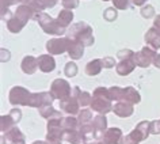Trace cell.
Wrapping results in <instances>:
<instances>
[{"mask_svg":"<svg viewBox=\"0 0 160 144\" xmlns=\"http://www.w3.org/2000/svg\"><path fill=\"white\" fill-rule=\"evenodd\" d=\"M91 110L97 111L98 114H107L113 111V101L110 98L109 89L106 87H97L92 94Z\"/></svg>","mask_w":160,"mask_h":144,"instance_id":"1","label":"cell"},{"mask_svg":"<svg viewBox=\"0 0 160 144\" xmlns=\"http://www.w3.org/2000/svg\"><path fill=\"white\" fill-rule=\"evenodd\" d=\"M67 37L83 44L84 46H91V45H94V42H95L92 27L86 22H78V23H75V25H72Z\"/></svg>","mask_w":160,"mask_h":144,"instance_id":"2","label":"cell"},{"mask_svg":"<svg viewBox=\"0 0 160 144\" xmlns=\"http://www.w3.org/2000/svg\"><path fill=\"white\" fill-rule=\"evenodd\" d=\"M34 19L39 23L41 29L45 31L46 34H50V35H64V33H65V27H62L57 22V19H53L49 14L39 13V14L35 15Z\"/></svg>","mask_w":160,"mask_h":144,"instance_id":"3","label":"cell"},{"mask_svg":"<svg viewBox=\"0 0 160 144\" xmlns=\"http://www.w3.org/2000/svg\"><path fill=\"white\" fill-rule=\"evenodd\" d=\"M49 93L52 94V97L54 99H58V101L61 102V101H65V99H68L71 97L72 87L65 79H54L50 85Z\"/></svg>","mask_w":160,"mask_h":144,"instance_id":"4","label":"cell"},{"mask_svg":"<svg viewBox=\"0 0 160 144\" xmlns=\"http://www.w3.org/2000/svg\"><path fill=\"white\" fill-rule=\"evenodd\" d=\"M62 118H52L48 120V135H46V144H61L62 141Z\"/></svg>","mask_w":160,"mask_h":144,"instance_id":"5","label":"cell"},{"mask_svg":"<svg viewBox=\"0 0 160 144\" xmlns=\"http://www.w3.org/2000/svg\"><path fill=\"white\" fill-rule=\"evenodd\" d=\"M82 94V90H80L79 86H75L72 87V94L71 97L65 99V101H61L60 102V107H61L62 111L71 114V116H75V114H79L80 111V103H79V97Z\"/></svg>","mask_w":160,"mask_h":144,"instance_id":"6","label":"cell"},{"mask_svg":"<svg viewBox=\"0 0 160 144\" xmlns=\"http://www.w3.org/2000/svg\"><path fill=\"white\" fill-rule=\"evenodd\" d=\"M31 93L27 89L22 86H15L10 90L8 101L11 105H21V106H29V99Z\"/></svg>","mask_w":160,"mask_h":144,"instance_id":"7","label":"cell"},{"mask_svg":"<svg viewBox=\"0 0 160 144\" xmlns=\"http://www.w3.org/2000/svg\"><path fill=\"white\" fill-rule=\"evenodd\" d=\"M156 50L152 49L151 46H144L141 50H138L137 53L134 54V61L137 67L141 68H147L149 67L151 64H153V59L156 57Z\"/></svg>","mask_w":160,"mask_h":144,"instance_id":"8","label":"cell"},{"mask_svg":"<svg viewBox=\"0 0 160 144\" xmlns=\"http://www.w3.org/2000/svg\"><path fill=\"white\" fill-rule=\"evenodd\" d=\"M46 50L49 54H62L68 50V38L67 37H57L50 38L46 42Z\"/></svg>","mask_w":160,"mask_h":144,"instance_id":"9","label":"cell"},{"mask_svg":"<svg viewBox=\"0 0 160 144\" xmlns=\"http://www.w3.org/2000/svg\"><path fill=\"white\" fill-rule=\"evenodd\" d=\"M25 135L18 126H14L12 129L2 135V144H25Z\"/></svg>","mask_w":160,"mask_h":144,"instance_id":"10","label":"cell"},{"mask_svg":"<svg viewBox=\"0 0 160 144\" xmlns=\"http://www.w3.org/2000/svg\"><path fill=\"white\" fill-rule=\"evenodd\" d=\"M54 98L52 97L50 93H31L30 99H29V106L30 107H39L45 105H52Z\"/></svg>","mask_w":160,"mask_h":144,"instance_id":"11","label":"cell"},{"mask_svg":"<svg viewBox=\"0 0 160 144\" xmlns=\"http://www.w3.org/2000/svg\"><path fill=\"white\" fill-rule=\"evenodd\" d=\"M151 133V122L149 121H141L133 131L130 132V136L137 143H141L148 139V135Z\"/></svg>","mask_w":160,"mask_h":144,"instance_id":"12","label":"cell"},{"mask_svg":"<svg viewBox=\"0 0 160 144\" xmlns=\"http://www.w3.org/2000/svg\"><path fill=\"white\" fill-rule=\"evenodd\" d=\"M113 113L121 118L130 117V116H133V113H134V105L130 102H126V101L115 102V105H113Z\"/></svg>","mask_w":160,"mask_h":144,"instance_id":"13","label":"cell"},{"mask_svg":"<svg viewBox=\"0 0 160 144\" xmlns=\"http://www.w3.org/2000/svg\"><path fill=\"white\" fill-rule=\"evenodd\" d=\"M122 137H123V135L119 128H109L103 133L101 141L103 144H121Z\"/></svg>","mask_w":160,"mask_h":144,"instance_id":"14","label":"cell"},{"mask_svg":"<svg viewBox=\"0 0 160 144\" xmlns=\"http://www.w3.org/2000/svg\"><path fill=\"white\" fill-rule=\"evenodd\" d=\"M14 17L18 18L19 21L23 22L26 25L30 19H34L35 13L29 4H19L17 7V10H15V13H14Z\"/></svg>","mask_w":160,"mask_h":144,"instance_id":"15","label":"cell"},{"mask_svg":"<svg viewBox=\"0 0 160 144\" xmlns=\"http://www.w3.org/2000/svg\"><path fill=\"white\" fill-rule=\"evenodd\" d=\"M67 38H68V50L67 52H68V54H69V57L72 60L82 59L83 54H84V45L69 38V37H67Z\"/></svg>","mask_w":160,"mask_h":144,"instance_id":"16","label":"cell"},{"mask_svg":"<svg viewBox=\"0 0 160 144\" xmlns=\"http://www.w3.org/2000/svg\"><path fill=\"white\" fill-rule=\"evenodd\" d=\"M91 124H92L94 129H95V132H97V140L101 141L103 133L107 131V118H106V116L105 114L95 116V117L92 118V121H91Z\"/></svg>","mask_w":160,"mask_h":144,"instance_id":"17","label":"cell"},{"mask_svg":"<svg viewBox=\"0 0 160 144\" xmlns=\"http://www.w3.org/2000/svg\"><path fill=\"white\" fill-rule=\"evenodd\" d=\"M144 41L148 46H151L152 49H159L160 48V30L156 29V27H151L149 30L144 35Z\"/></svg>","mask_w":160,"mask_h":144,"instance_id":"18","label":"cell"},{"mask_svg":"<svg viewBox=\"0 0 160 144\" xmlns=\"http://www.w3.org/2000/svg\"><path fill=\"white\" fill-rule=\"evenodd\" d=\"M137 67L134 61V57L132 59H126V60H119V63L115 67V71L119 76H128L129 74L134 71V68Z\"/></svg>","mask_w":160,"mask_h":144,"instance_id":"19","label":"cell"},{"mask_svg":"<svg viewBox=\"0 0 160 144\" xmlns=\"http://www.w3.org/2000/svg\"><path fill=\"white\" fill-rule=\"evenodd\" d=\"M38 59V69L49 74V72L54 71L56 68V60L52 57V54H41Z\"/></svg>","mask_w":160,"mask_h":144,"instance_id":"20","label":"cell"},{"mask_svg":"<svg viewBox=\"0 0 160 144\" xmlns=\"http://www.w3.org/2000/svg\"><path fill=\"white\" fill-rule=\"evenodd\" d=\"M21 68L26 75H33L38 69V59L34 56H25L21 63Z\"/></svg>","mask_w":160,"mask_h":144,"instance_id":"21","label":"cell"},{"mask_svg":"<svg viewBox=\"0 0 160 144\" xmlns=\"http://www.w3.org/2000/svg\"><path fill=\"white\" fill-rule=\"evenodd\" d=\"M62 140L72 144H84V140H83L79 129H64Z\"/></svg>","mask_w":160,"mask_h":144,"instance_id":"22","label":"cell"},{"mask_svg":"<svg viewBox=\"0 0 160 144\" xmlns=\"http://www.w3.org/2000/svg\"><path fill=\"white\" fill-rule=\"evenodd\" d=\"M102 69H103V65H102L101 59H94L90 63H87L84 72L88 76H97V75H99L102 72Z\"/></svg>","mask_w":160,"mask_h":144,"instance_id":"23","label":"cell"},{"mask_svg":"<svg viewBox=\"0 0 160 144\" xmlns=\"http://www.w3.org/2000/svg\"><path fill=\"white\" fill-rule=\"evenodd\" d=\"M123 101L136 105V103L141 102V97H140V93L133 86H129V87H125V89H123Z\"/></svg>","mask_w":160,"mask_h":144,"instance_id":"24","label":"cell"},{"mask_svg":"<svg viewBox=\"0 0 160 144\" xmlns=\"http://www.w3.org/2000/svg\"><path fill=\"white\" fill-rule=\"evenodd\" d=\"M80 135H82L84 143H88L91 140H97V132H95L92 124H84V125H80Z\"/></svg>","mask_w":160,"mask_h":144,"instance_id":"25","label":"cell"},{"mask_svg":"<svg viewBox=\"0 0 160 144\" xmlns=\"http://www.w3.org/2000/svg\"><path fill=\"white\" fill-rule=\"evenodd\" d=\"M38 111H39V114H41V117L46 118V120H52V118H62L61 111H57L52 105H45V106L39 107Z\"/></svg>","mask_w":160,"mask_h":144,"instance_id":"26","label":"cell"},{"mask_svg":"<svg viewBox=\"0 0 160 144\" xmlns=\"http://www.w3.org/2000/svg\"><path fill=\"white\" fill-rule=\"evenodd\" d=\"M57 22L60 23V25H61L62 27H67L71 25L72 23V21H73V13H72V10H61L58 13V15H57Z\"/></svg>","mask_w":160,"mask_h":144,"instance_id":"27","label":"cell"},{"mask_svg":"<svg viewBox=\"0 0 160 144\" xmlns=\"http://www.w3.org/2000/svg\"><path fill=\"white\" fill-rule=\"evenodd\" d=\"M15 125H17V121H15L10 114L2 116V117H0V129H2V133L8 132L10 129H12Z\"/></svg>","mask_w":160,"mask_h":144,"instance_id":"28","label":"cell"},{"mask_svg":"<svg viewBox=\"0 0 160 144\" xmlns=\"http://www.w3.org/2000/svg\"><path fill=\"white\" fill-rule=\"evenodd\" d=\"M6 25H7V29H8V31H10V33H14V34H18V33H21V31H22V29H23V27L26 26L25 23H23V22H21V21H19L18 18H15V17H12V18H11L10 21L6 23Z\"/></svg>","mask_w":160,"mask_h":144,"instance_id":"29","label":"cell"},{"mask_svg":"<svg viewBox=\"0 0 160 144\" xmlns=\"http://www.w3.org/2000/svg\"><path fill=\"white\" fill-rule=\"evenodd\" d=\"M62 129H80V122L78 118L73 116H68V117H62L61 121Z\"/></svg>","mask_w":160,"mask_h":144,"instance_id":"30","label":"cell"},{"mask_svg":"<svg viewBox=\"0 0 160 144\" xmlns=\"http://www.w3.org/2000/svg\"><path fill=\"white\" fill-rule=\"evenodd\" d=\"M78 120H79L80 125L90 124L91 121H92V110L91 109H82L78 114Z\"/></svg>","mask_w":160,"mask_h":144,"instance_id":"31","label":"cell"},{"mask_svg":"<svg viewBox=\"0 0 160 144\" xmlns=\"http://www.w3.org/2000/svg\"><path fill=\"white\" fill-rule=\"evenodd\" d=\"M109 94H110L111 101H115V102L123 101V89H122V87H118V86L110 87V89H109Z\"/></svg>","mask_w":160,"mask_h":144,"instance_id":"32","label":"cell"},{"mask_svg":"<svg viewBox=\"0 0 160 144\" xmlns=\"http://www.w3.org/2000/svg\"><path fill=\"white\" fill-rule=\"evenodd\" d=\"M64 74H65L67 78H73L78 75V65H76V63L73 61H69L65 64V67H64Z\"/></svg>","mask_w":160,"mask_h":144,"instance_id":"33","label":"cell"},{"mask_svg":"<svg viewBox=\"0 0 160 144\" xmlns=\"http://www.w3.org/2000/svg\"><path fill=\"white\" fill-rule=\"evenodd\" d=\"M29 6L33 8V11L35 13V15L39 13H43V10H46V4L43 0H31L29 3Z\"/></svg>","mask_w":160,"mask_h":144,"instance_id":"34","label":"cell"},{"mask_svg":"<svg viewBox=\"0 0 160 144\" xmlns=\"http://www.w3.org/2000/svg\"><path fill=\"white\" fill-rule=\"evenodd\" d=\"M91 102H92V95L87 91H82L79 97V103L82 107H87V106H91Z\"/></svg>","mask_w":160,"mask_h":144,"instance_id":"35","label":"cell"},{"mask_svg":"<svg viewBox=\"0 0 160 144\" xmlns=\"http://www.w3.org/2000/svg\"><path fill=\"white\" fill-rule=\"evenodd\" d=\"M103 18H105L107 22H114L115 19L118 18L117 8H114V7H109V8H106L105 13H103Z\"/></svg>","mask_w":160,"mask_h":144,"instance_id":"36","label":"cell"},{"mask_svg":"<svg viewBox=\"0 0 160 144\" xmlns=\"http://www.w3.org/2000/svg\"><path fill=\"white\" fill-rule=\"evenodd\" d=\"M140 14H141V17L144 19H151L152 17H155V8H153V6L147 4V6L141 7V10H140Z\"/></svg>","mask_w":160,"mask_h":144,"instance_id":"37","label":"cell"},{"mask_svg":"<svg viewBox=\"0 0 160 144\" xmlns=\"http://www.w3.org/2000/svg\"><path fill=\"white\" fill-rule=\"evenodd\" d=\"M114 8L117 10H128L130 8V0H111Z\"/></svg>","mask_w":160,"mask_h":144,"instance_id":"38","label":"cell"},{"mask_svg":"<svg viewBox=\"0 0 160 144\" xmlns=\"http://www.w3.org/2000/svg\"><path fill=\"white\" fill-rule=\"evenodd\" d=\"M134 54L136 53L132 49H122V50H119L117 53V59L118 60H126V59L134 57Z\"/></svg>","mask_w":160,"mask_h":144,"instance_id":"39","label":"cell"},{"mask_svg":"<svg viewBox=\"0 0 160 144\" xmlns=\"http://www.w3.org/2000/svg\"><path fill=\"white\" fill-rule=\"evenodd\" d=\"M14 4H18V0H2V15H6Z\"/></svg>","mask_w":160,"mask_h":144,"instance_id":"40","label":"cell"},{"mask_svg":"<svg viewBox=\"0 0 160 144\" xmlns=\"http://www.w3.org/2000/svg\"><path fill=\"white\" fill-rule=\"evenodd\" d=\"M61 4L65 10H73L79 7V0H61Z\"/></svg>","mask_w":160,"mask_h":144,"instance_id":"41","label":"cell"},{"mask_svg":"<svg viewBox=\"0 0 160 144\" xmlns=\"http://www.w3.org/2000/svg\"><path fill=\"white\" fill-rule=\"evenodd\" d=\"M101 61H102V65L103 68H113L115 65V60L113 57H110V56H106V57H102L101 59Z\"/></svg>","mask_w":160,"mask_h":144,"instance_id":"42","label":"cell"},{"mask_svg":"<svg viewBox=\"0 0 160 144\" xmlns=\"http://www.w3.org/2000/svg\"><path fill=\"white\" fill-rule=\"evenodd\" d=\"M8 114L15 120V121H17V124L21 121V118H22V110L18 109V107H14V109H11Z\"/></svg>","mask_w":160,"mask_h":144,"instance_id":"43","label":"cell"},{"mask_svg":"<svg viewBox=\"0 0 160 144\" xmlns=\"http://www.w3.org/2000/svg\"><path fill=\"white\" fill-rule=\"evenodd\" d=\"M151 133L159 135L160 133V120H155L151 122Z\"/></svg>","mask_w":160,"mask_h":144,"instance_id":"44","label":"cell"},{"mask_svg":"<svg viewBox=\"0 0 160 144\" xmlns=\"http://www.w3.org/2000/svg\"><path fill=\"white\" fill-rule=\"evenodd\" d=\"M121 144H138V143L136 141V140L132 137L130 133H129V135H126V136H123V137H122Z\"/></svg>","mask_w":160,"mask_h":144,"instance_id":"45","label":"cell"},{"mask_svg":"<svg viewBox=\"0 0 160 144\" xmlns=\"http://www.w3.org/2000/svg\"><path fill=\"white\" fill-rule=\"evenodd\" d=\"M148 2V0H132V3H133L134 6H138V7H144V4Z\"/></svg>","mask_w":160,"mask_h":144,"instance_id":"46","label":"cell"},{"mask_svg":"<svg viewBox=\"0 0 160 144\" xmlns=\"http://www.w3.org/2000/svg\"><path fill=\"white\" fill-rule=\"evenodd\" d=\"M153 26L156 27V29H159V30H160V15H156V17H155Z\"/></svg>","mask_w":160,"mask_h":144,"instance_id":"47","label":"cell"},{"mask_svg":"<svg viewBox=\"0 0 160 144\" xmlns=\"http://www.w3.org/2000/svg\"><path fill=\"white\" fill-rule=\"evenodd\" d=\"M153 65H155L156 68H160V53L156 54V57L153 59Z\"/></svg>","mask_w":160,"mask_h":144,"instance_id":"48","label":"cell"},{"mask_svg":"<svg viewBox=\"0 0 160 144\" xmlns=\"http://www.w3.org/2000/svg\"><path fill=\"white\" fill-rule=\"evenodd\" d=\"M33 144H46V141H41V140H35Z\"/></svg>","mask_w":160,"mask_h":144,"instance_id":"49","label":"cell"},{"mask_svg":"<svg viewBox=\"0 0 160 144\" xmlns=\"http://www.w3.org/2000/svg\"><path fill=\"white\" fill-rule=\"evenodd\" d=\"M31 0H18V3H23V4H26V3H30Z\"/></svg>","mask_w":160,"mask_h":144,"instance_id":"50","label":"cell"},{"mask_svg":"<svg viewBox=\"0 0 160 144\" xmlns=\"http://www.w3.org/2000/svg\"><path fill=\"white\" fill-rule=\"evenodd\" d=\"M84 144H103V143L99 141V140H97V141H94V143H90V141H88V143H84Z\"/></svg>","mask_w":160,"mask_h":144,"instance_id":"51","label":"cell"},{"mask_svg":"<svg viewBox=\"0 0 160 144\" xmlns=\"http://www.w3.org/2000/svg\"><path fill=\"white\" fill-rule=\"evenodd\" d=\"M103 2H110V0H103Z\"/></svg>","mask_w":160,"mask_h":144,"instance_id":"52","label":"cell"}]
</instances>
